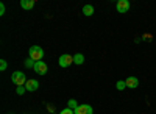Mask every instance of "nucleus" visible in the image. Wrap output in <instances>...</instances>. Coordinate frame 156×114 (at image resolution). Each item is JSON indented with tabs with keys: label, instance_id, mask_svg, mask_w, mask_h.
I'll list each match as a JSON object with an SVG mask.
<instances>
[{
	"label": "nucleus",
	"instance_id": "f257e3e1",
	"mask_svg": "<svg viewBox=\"0 0 156 114\" xmlns=\"http://www.w3.org/2000/svg\"><path fill=\"white\" fill-rule=\"evenodd\" d=\"M28 55H30V58L33 59V61H42V58H44V48L42 47H39V45H31L30 47V50H28Z\"/></svg>",
	"mask_w": 156,
	"mask_h": 114
},
{
	"label": "nucleus",
	"instance_id": "f03ea898",
	"mask_svg": "<svg viewBox=\"0 0 156 114\" xmlns=\"http://www.w3.org/2000/svg\"><path fill=\"white\" fill-rule=\"evenodd\" d=\"M11 81L14 83L16 86H25V83H27V77H25L23 72H12L11 75Z\"/></svg>",
	"mask_w": 156,
	"mask_h": 114
},
{
	"label": "nucleus",
	"instance_id": "7ed1b4c3",
	"mask_svg": "<svg viewBox=\"0 0 156 114\" xmlns=\"http://www.w3.org/2000/svg\"><path fill=\"white\" fill-rule=\"evenodd\" d=\"M58 62H59V67L66 69V67H69L72 62H73V56H72V55H61Z\"/></svg>",
	"mask_w": 156,
	"mask_h": 114
},
{
	"label": "nucleus",
	"instance_id": "20e7f679",
	"mask_svg": "<svg viewBox=\"0 0 156 114\" xmlns=\"http://www.w3.org/2000/svg\"><path fill=\"white\" fill-rule=\"evenodd\" d=\"M36 73H39V75H45L47 73V70H48V67H47V64L44 61H37L36 64H34V69H33Z\"/></svg>",
	"mask_w": 156,
	"mask_h": 114
},
{
	"label": "nucleus",
	"instance_id": "39448f33",
	"mask_svg": "<svg viewBox=\"0 0 156 114\" xmlns=\"http://www.w3.org/2000/svg\"><path fill=\"white\" fill-rule=\"evenodd\" d=\"M129 6H131V5H129L128 0H119V2H117V5H115L117 11H119L120 14H123V12H128Z\"/></svg>",
	"mask_w": 156,
	"mask_h": 114
},
{
	"label": "nucleus",
	"instance_id": "423d86ee",
	"mask_svg": "<svg viewBox=\"0 0 156 114\" xmlns=\"http://www.w3.org/2000/svg\"><path fill=\"white\" fill-rule=\"evenodd\" d=\"M75 114H92V106L90 105H80L75 109Z\"/></svg>",
	"mask_w": 156,
	"mask_h": 114
},
{
	"label": "nucleus",
	"instance_id": "0eeeda50",
	"mask_svg": "<svg viewBox=\"0 0 156 114\" xmlns=\"http://www.w3.org/2000/svg\"><path fill=\"white\" fill-rule=\"evenodd\" d=\"M125 83H126V87H129V89H136V87L139 86V80L136 77H128L125 80Z\"/></svg>",
	"mask_w": 156,
	"mask_h": 114
},
{
	"label": "nucleus",
	"instance_id": "6e6552de",
	"mask_svg": "<svg viewBox=\"0 0 156 114\" xmlns=\"http://www.w3.org/2000/svg\"><path fill=\"white\" fill-rule=\"evenodd\" d=\"M25 87H27V91L34 92L37 87H39V81H36V80H28L27 83H25Z\"/></svg>",
	"mask_w": 156,
	"mask_h": 114
},
{
	"label": "nucleus",
	"instance_id": "1a4fd4ad",
	"mask_svg": "<svg viewBox=\"0 0 156 114\" xmlns=\"http://www.w3.org/2000/svg\"><path fill=\"white\" fill-rule=\"evenodd\" d=\"M20 6L28 11V9H31L34 6V0H20Z\"/></svg>",
	"mask_w": 156,
	"mask_h": 114
},
{
	"label": "nucleus",
	"instance_id": "9d476101",
	"mask_svg": "<svg viewBox=\"0 0 156 114\" xmlns=\"http://www.w3.org/2000/svg\"><path fill=\"white\" fill-rule=\"evenodd\" d=\"M83 14H84V16H92V14H94V6H92V5H84Z\"/></svg>",
	"mask_w": 156,
	"mask_h": 114
},
{
	"label": "nucleus",
	"instance_id": "9b49d317",
	"mask_svg": "<svg viewBox=\"0 0 156 114\" xmlns=\"http://www.w3.org/2000/svg\"><path fill=\"white\" fill-rule=\"evenodd\" d=\"M73 62H75V64H78V66L83 64V62H84V56H83L81 53H76V55H73Z\"/></svg>",
	"mask_w": 156,
	"mask_h": 114
},
{
	"label": "nucleus",
	"instance_id": "f8f14e48",
	"mask_svg": "<svg viewBox=\"0 0 156 114\" xmlns=\"http://www.w3.org/2000/svg\"><path fill=\"white\" fill-rule=\"evenodd\" d=\"M67 106H69L70 109H73V111H75V109H76L78 106H80V105L76 103V100H75V98H70L69 102H67Z\"/></svg>",
	"mask_w": 156,
	"mask_h": 114
},
{
	"label": "nucleus",
	"instance_id": "ddd939ff",
	"mask_svg": "<svg viewBox=\"0 0 156 114\" xmlns=\"http://www.w3.org/2000/svg\"><path fill=\"white\" fill-rule=\"evenodd\" d=\"M34 64H36V61H33L31 58L25 59V67H28V69H34Z\"/></svg>",
	"mask_w": 156,
	"mask_h": 114
},
{
	"label": "nucleus",
	"instance_id": "4468645a",
	"mask_svg": "<svg viewBox=\"0 0 156 114\" xmlns=\"http://www.w3.org/2000/svg\"><path fill=\"white\" fill-rule=\"evenodd\" d=\"M115 87H117V89H119V91H123L125 89V87H126V83L125 81H117V84H115Z\"/></svg>",
	"mask_w": 156,
	"mask_h": 114
},
{
	"label": "nucleus",
	"instance_id": "2eb2a0df",
	"mask_svg": "<svg viewBox=\"0 0 156 114\" xmlns=\"http://www.w3.org/2000/svg\"><path fill=\"white\" fill-rule=\"evenodd\" d=\"M25 91H27V87H25V86H17V89H16V92H17L19 95H23Z\"/></svg>",
	"mask_w": 156,
	"mask_h": 114
},
{
	"label": "nucleus",
	"instance_id": "dca6fc26",
	"mask_svg": "<svg viewBox=\"0 0 156 114\" xmlns=\"http://www.w3.org/2000/svg\"><path fill=\"white\" fill-rule=\"evenodd\" d=\"M6 67H8V62L5 59H2L0 61V70H6Z\"/></svg>",
	"mask_w": 156,
	"mask_h": 114
},
{
	"label": "nucleus",
	"instance_id": "f3484780",
	"mask_svg": "<svg viewBox=\"0 0 156 114\" xmlns=\"http://www.w3.org/2000/svg\"><path fill=\"white\" fill-rule=\"evenodd\" d=\"M59 114H75V111H73V109H70V108H64Z\"/></svg>",
	"mask_w": 156,
	"mask_h": 114
},
{
	"label": "nucleus",
	"instance_id": "a211bd4d",
	"mask_svg": "<svg viewBox=\"0 0 156 114\" xmlns=\"http://www.w3.org/2000/svg\"><path fill=\"white\" fill-rule=\"evenodd\" d=\"M3 14H5V5L0 3V16H3Z\"/></svg>",
	"mask_w": 156,
	"mask_h": 114
},
{
	"label": "nucleus",
	"instance_id": "6ab92c4d",
	"mask_svg": "<svg viewBox=\"0 0 156 114\" xmlns=\"http://www.w3.org/2000/svg\"><path fill=\"white\" fill-rule=\"evenodd\" d=\"M51 114H55V112H51Z\"/></svg>",
	"mask_w": 156,
	"mask_h": 114
}]
</instances>
